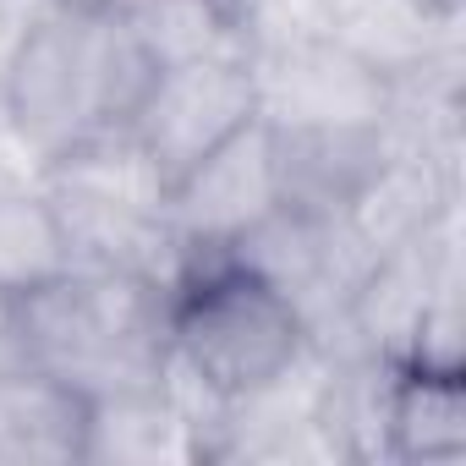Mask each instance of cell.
<instances>
[{
    "label": "cell",
    "mask_w": 466,
    "mask_h": 466,
    "mask_svg": "<svg viewBox=\"0 0 466 466\" xmlns=\"http://www.w3.org/2000/svg\"><path fill=\"white\" fill-rule=\"evenodd\" d=\"M72 269L61 214L39 176H0V297H23Z\"/></svg>",
    "instance_id": "7c38bea8"
},
{
    "label": "cell",
    "mask_w": 466,
    "mask_h": 466,
    "mask_svg": "<svg viewBox=\"0 0 466 466\" xmlns=\"http://www.w3.org/2000/svg\"><path fill=\"white\" fill-rule=\"evenodd\" d=\"M192 461H208V433L165 373L154 384L88 395L83 466H192Z\"/></svg>",
    "instance_id": "ba28073f"
},
{
    "label": "cell",
    "mask_w": 466,
    "mask_h": 466,
    "mask_svg": "<svg viewBox=\"0 0 466 466\" xmlns=\"http://www.w3.org/2000/svg\"><path fill=\"white\" fill-rule=\"evenodd\" d=\"M280 208L346 219L395 154L390 127H269Z\"/></svg>",
    "instance_id": "52a82bcc"
},
{
    "label": "cell",
    "mask_w": 466,
    "mask_h": 466,
    "mask_svg": "<svg viewBox=\"0 0 466 466\" xmlns=\"http://www.w3.org/2000/svg\"><path fill=\"white\" fill-rule=\"evenodd\" d=\"M433 6H450V12H461V0H433Z\"/></svg>",
    "instance_id": "5bb4252c"
},
{
    "label": "cell",
    "mask_w": 466,
    "mask_h": 466,
    "mask_svg": "<svg viewBox=\"0 0 466 466\" xmlns=\"http://www.w3.org/2000/svg\"><path fill=\"white\" fill-rule=\"evenodd\" d=\"M159 61L110 0H39L12 61L0 121L45 170L77 143L132 127Z\"/></svg>",
    "instance_id": "6da1fadb"
},
{
    "label": "cell",
    "mask_w": 466,
    "mask_h": 466,
    "mask_svg": "<svg viewBox=\"0 0 466 466\" xmlns=\"http://www.w3.org/2000/svg\"><path fill=\"white\" fill-rule=\"evenodd\" d=\"M6 319L17 357L83 395L154 384L170 357V291L132 269L72 264L45 286L6 297Z\"/></svg>",
    "instance_id": "7a4b0ae2"
},
{
    "label": "cell",
    "mask_w": 466,
    "mask_h": 466,
    "mask_svg": "<svg viewBox=\"0 0 466 466\" xmlns=\"http://www.w3.org/2000/svg\"><path fill=\"white\" fill-rule=\"evenodd\" d=\"M466 455V373L395 362L384 406V461H461Z\"/></svg>",
    "instance_id": "8fae6325"
},
{
    "label": "cell",
    "mask_w": 466,
    "mask_h": 466,
    "mask_svg": "<svg viewBox=\"0 0 466 466\" xmlns=\"http://www.w3.org/2000/svg\"><path fill=\"white\" fill-rule=\"evenodd\" d=\"M280 208L269 121L253 116L165 192V219L187 253H230Z\"/></svg>",
    "instance_id": "8992f818"
},
{
    "label": "cell",
    "mask_w": 466,
    "mask_h": 466,
    "mask_svg": "<svg viewBox=\"0 0 466 466\" xmlns=\"http://www.w3.org/2000/svg\"><path fill=\"white\" fill-rule=\"evenodd\" d=\"M308 340L297 302L230 253H187L170 280V362L219 406L280 379Z\"/></svg>",
    "instance_id": "3957f363"
},
{
    "label": "cell",
    "mask_w": 466,
    "mask_h": 466,
    "mask_svg": "<svg viewBox=\"0 0 466 466\" xmlns=\"http://www.w3.org/2000/svg\"><path fill=\"white\" fill-rule=\"evenodd\" d=\"M34 12L39 0H0V94H6V77H12V61L34 28Z\"/></svg>",
    "instance_id": "4fadbf2b"
},
{
    "label": "cell",
    "mask_w": 466,
    "mask_h": 466,
    "mask_svg": "<svg viewBox=\"0 0 466 466\" xmlns=\"http://www.w3.org/2000/svg\"><path fill=\"white\" fill-rule=\"evenodd\" d=\"M253 83L269 127H390L395 116V83L329 34L253 50Z\"/></svg>",
    "instance_id": "5b68a950"
},
{
    "label": "cell",
    "mask_w": 466,
    "mask_h": 466,
    "mask_svg": "<svg viewBox=\"0 0 466 466\" xmlns=\"http://www.w3.org/2000/svg\"><path fill=\"white\" fill-rule=\"evenodd\" d=\"M258 116V83L248 50H219L198 61H170L154 72L127 137L143 148L154 176L181 181L203 154H214L230 132H242Z\"/></svg>",
    "instance_id": "277c9868"
},
{
    "label": "cell",
    "mask_w": 466,
    "mask_h": 466,
    "mask_svg": "<svg viewBox=\"0 0 466 466\" xmlns=\"http://www.w3.org/2000/svg\"><path fill=\"white\" fill-rule=\"evenodd\" d=\"M313 6H319V34L346 45L390 83H406L439 56L461 50L455 39L461 12L433 6V0H313Z\"/></svg>",
    "instance_id": "9c48e42d"
},
{
    "label": "cell",
    "mask_w": 466,
    "mask_h": 466,
    "mask_svg": "<svg viewBox=\"0 0 466 466\" xmlns=\"http://www.w3.org/2000/svg\"><path fill=\"white\" fill-rule=\"evenodd\" d=\"M88 395L45 368H0V466H83Z\"/></svg>",
    "instance_id": "30bf717a"
}]
</instances>
